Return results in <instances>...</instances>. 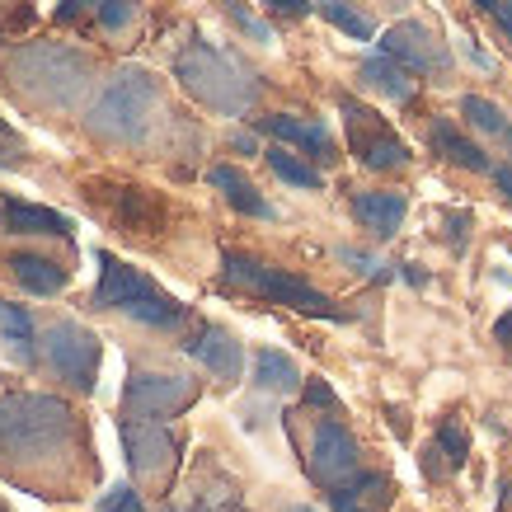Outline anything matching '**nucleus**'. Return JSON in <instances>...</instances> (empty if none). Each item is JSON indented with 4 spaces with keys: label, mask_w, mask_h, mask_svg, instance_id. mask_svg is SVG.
Listing matches in <instances>:
<instances>
[{
    "label": "nucleus",
    "mask_w": 512,
    "mask_h": 512,
    "mask_svg": "<svg viewBox=\"0 0 512 512\" xmlns=\"http://www.w3.org/2000/svg\"><path fill=\"white\" fill-rule=\"evenodd\" d=\"M174 80L198 99L202 109L221 113V118H245V113L254 109V99H259L254 71L235 62L231 52L202 43V38L179 47V57H174Z\"/></svg>",
    "instance_id": "obj_1"
},
{
    "label": "nucleus",
    "mask_w": 512,
    "mask_h": 512,
    "mask_svg": "<svg viewBox=\"0 0 512 512\" xmlns=\"http://www.w3.org/2000/svg\"><path fill=\"white\" fill-rule=\"evenodd\" d=\"M76 433L71 404L57 395H33V390H15L0 395V461H43L52 451H62Z\"/></svg>",
    "instance_id": "obj_2"
},
{
    "label": "nucleus",
    "mask_w": 512,
    "mask_h": 512,
    "mask_svg": "<svg viewBox=\"0 0 512 512\" xmlns=\"http://www.w3.org/2000/svg\"><path fill=\"white\" fill-rule=\"evenodd\" d=\"M94 306H99V311H118L146 329H174V325H184V315H188V306L179 296H170L156 278H146L141 268L123 264V259H113V254H99Z\"/></svg>",
    "instance_id": "obj_3"
},
{
    "label": "nucleus",
    "mask_w": 512,
    "mask_h": 512,
    "mask_svg": "<svg viewBox=\"0 0 512 512\" xmlns=\"http://www.w3.org/2000/svg\"><path fill=\"white\" fill-rule=\"evenodd\" d=\"M156 104H160L156 76L141 71V66H123L85 109V132L99 141H113V146H132V141H141Z\"/></svg>",
    "instance_id": "obj_4"
},
{
    "label": "nucleus",
    "mask_w": 512,
    "mask_h": 512,
    "mask_svg": "<svg viewBox=\"0 0 512 512\" xmlns=\"http://www.w3.org/2000/svg\"><path fill=\"white\" fill-rule=\"evenodd\" d=\"M221 282L235 287V292L264 296L273 306H287V311H296V315H311V320H329V325L348 320V311H343L329 292L311 287L306 278H296L287 268L259 264V259H249V254H221Z\"/></svg>",
    "instance_id": "obj_5"
},
{
    "label": "nucleus",
    "mask_w": 512,
    "mask_h": 512,
    "mask_svg": "<svg viewBox=\"0 0 512 512\" xmlns=\"http://www.w3.org/2000/svg\"><path fill=\"white\" fill-rule=\"evenodd\" d=\"M10 76L29 99L76 104V94L90 85V62L62 43H29L10 52Z\"/></svg>",
    "instance_id": "obj_6"
},
{
    "label": "nucleus",
    "mask_w": 512,
    "mask_h": 512,
    "mask_svg": "<svg viewBox=\"0 0 512 512\" xmlns=\"http://www.w3.org/2000/svg\"><path fill=\"white\" fill-rule=\"evenodd\" d=\"M43 357H47V367L62 376L71 390H80V395H90V390L99 386V357H104V348H99V334L85 329L80 320H57V325H47L43 329Z\"/></svg>",
    "instance_id": "obj_7"
},
{
    "label": "nucleus",
    "mask_w": 512,
    "mask_h": 512,
    "mask_svg": "<svg viewBox=\"0 0 512 512\" xmlns=\"http://www.w3.org/2000/svg\"><path fill=\"white\" fill-rule=\"evenodd\" d=\"M339 109H343V127H348V151L357 156V165L381 170V174L409 165V146L390 132V123L381 113L357 104V99H339Z\"/></svg>",
    "instance_id": "obj_8"
},
{
    "label": "nucleus",
    "mask_w": 512,
    "mask_h": 512,
    "mask_svg": "<svg viewBox=\"0 0 512 512\" xmlns=\"http://www.w3.org/2000/svg\"><path fill=\"white\" fill-rule=\"evenodd\" d=\"M202 381L193 376H174V372H132L123 386V414L127 419H174L184 414L188 404L198 400Z\"/></svg>",
    "instance_id": "obj_9"
},
{
    "label": "nucleus",
    "mask_w": 512,
    "mask_h": 512,
    "mask_svg": "<svg viewBox=\"0 0 512 512\" xmlns=\"http://www.w3.org/2000/svg\"><path fill=\"white\" fill-rule=\"evenodd\" d=\"M306 470H311V480L325 484V489H339V484H348L353 475H362V447H357V437L348 433L339 419H320L311 433Z\"/></svg>",
    "instance_id": "obj_10"
},
{
    "label": "nucleus",
    "mask_w": 512,
    "mask_h": 512,
    "mask_svg": "<svg viewBox=\"0 0 512 512\" xmlns=\"http://www.w3.org/2000/svg\"><path fill=\"white\" fill-rule=\"evenodd\" d=\"M118 437H123L127 466L141 484H165L174 470V451L179 442L170 437V428L156 419H123L118 423Z\"/></svg>",
    "instance_id": "obj_11"
},
{
    "label": "nucleus",
    "mask_w": 512,
    "mask_h": 512,
    "mask_svg": "<svg viewBox=\"0 0 512 512\" xmlns=\"http://www.w3.org/2000/svg\"><path fill=\"white\" fill-rule=\"evenodd\" d=\"M381 52L395 57L400 66H409V71H419V76H442V71H451L447 43H442L428 24H419V19L390 24V29L381 33Z\"/></svg>",
    "instance_id": "obj_12"
},
{
    "label": "nucleus",
    "mask_w": 512,
    "mask_h": 512,
    "mask_svg": "<svg viewBox=\"0 0 512 512\" xmlns=\"http://www.w3.org/2000/svg\"><path fill=\"white\" fill-rule=\"evenodd\" d=\"M184 353L202 362L217 381H240V372H245V348L226 325H202L198 334H188Z\"/></svg>",
    "instance_id": "obj_13"
},
{
    "label": "nucleus",
    "mask_w": 512,
    "mask_h": 512,
    "mask_svg": "<svg viewBox=\"0 0 512 512\" xmlns=\"http://www.w3.org/2000/svg\"><path fill=\"white\" fill-rule=\"evenodd\" d=\"M353 217L372 240H390L409 217V198L395 193V188H367V193L353 198Z\"/></svg>",
    "instance_id": "obj_14"
},
{
    "label": "nucleus",
    "mask_w": 512,
    "mask_h": 512,
    "mask_svg": "<svg viewBox=\"0 0 512 512\" xmlns=\"http://www.w3.org/2000/svg\"><path fill=\"white\" fill-rule=\"evenodd\" d=\"M259 132H268L273 141H282V146H296V151H306V156L315 160H339V151H334V137H329L325 123H301V118H292V113H268V118H259Z\"/></svg>",
    "instance_id": "obj_15"
},
{
    "label": "nucleus",
    "mask_w": 512,
    "mask_h": 512,
    "mask_svg": "<svg viewBox=\"0 0 512 512\" xmlns=\"http://www.w3.org/2000/svg\"><path fill=\"white\" fill-rule=\"evenodd\" d=\"M428 141H433V151L442 160H451V165H461V170L470 174H494V165H489V156H484L480 146L461 132V127L451 123V118H433V132H428Z\"/></svg>",
    "instance_id": "obj_16"
},
{
    "label": "nucleus",
    "mask_w": 512,
    "mask_h": 512,
    "mask_svg": "<svg viewBox=\"0 0 512 512\" xmlns=\"http://www.w3.org/2000/svg\"><path fill=\"white\" fill-rule=\"evenodd\" d=\"M390 503V480L376 470H362L348 484L329 489V508L334 512H381Z\"/></svg>",
    "instance_id": "obj_17"
},
{
    "label": "nucleus",
    "mask_w": 512,
    "mask_h": 512,
    "mask_svg": "<svg viewBox=\"0 0 512 512\" xmlns=\"http://www.w3.org/2000/svg\"><path fill=\"white\" fill-rule=\"evenodd\" d=\"M0 221L10 235H71V221L52 207H33V202H19V198H5L0 202Z\"/></svg>",
    "instance_id": "obj_18"
},
{
    "label": "nucleus",
    "mask_w": 512,
    "mask_h": 512,
    "mask_svg": "<svg viewBox=\"0 0 512 512\" xmlns=\"http://www.w3.org/2000/svg\"><path fill=\"white\" fill-rule=\"evenodd\" d=\"M212 179V188H221V198L231 202L240 217H254V221H273V207H268V198L259 193V188L245 179V170H235V165H217V170L207 174Z\"/></svg>",
    "instance_id": "obj_19"
},
{
    "label": "nucleus",
    "mask_w": 512,
    "mask_h": 512,
    "mask_svg": "<svg viewBox=\"0 0 512 512\" xmlns=\"http://www.w3.org/2000/svg\"><path fill=\"white\" fill-rule=\"evenodd\" d=\"M357 76H362L367 90L381 94V99H395V104L414 99V76H409V66H400L395 57H386V52L367 57V62L357 66Z\"/></svg>",
    "instance_id": "obj_20"
},
{
    "label": "nucleus",
    "mask_w": 512,
    "mask_h": 512,
    "mask_svg": "<svg viewBox=\"0 0 512 512\" xmlns=\"http://www.w3.org/2000/svg\"><path fill=\"white\" fill-rule=\"evenodd\" d=\"M10 273H15V282L33 296L66 292V268L52 264V259H43V254H10Z\"/></svg>",
    "instance_id": "obj_21"
},
{
    "label": "nucleus",
    "mask_w": 512,
    "mask_h": 512,
    "mask_svg": "<svg viewBox=\"0 0 512 512\" xmlns=\"http://www.w3.org/2000/svg\"><path fill=\"white\" fill-rule=\"evenodd\" d=\"M254 386L268 390V395H292V390H301L306 381H301V367H296L287 353L259 348V353H254Z\"/></svg>",
    "instance_id": "obj_22"
},
{
    "label": "nucleus",
    "mask_w": 512,
    "mask_h": 512,
    "mask_svg": "<svg viewBox=\"0 0 512 512\" xmlns=\"http://www.w3.org/2000/svg\"><path fill=\"white\" fill-rule=\"evenodd\" d=\"M0 339H5V348H10V357L15 362H24L29 367L33 357H38V334H33V320L24 306H15V301H0Z\"/></svg>",
    "instance_id": "obj_23"
},
{
    "label": "nucleus",
    "mask_w": 512,
    "mask_h": 512,
    "mask_svg": "<svg viewBox=\"0 0 512 512\" xmlns=\"http://www.w3.org/2000/svg\"><path fill=\"white\" fill-rule=\"evenodd\" d=\"M461 113H466V123L475 127V132L494 137L498 146L512 156V123H508V113L498 109L494 99H484V94H466V99H461Z\"/></svg>",
    "instance_id": "obj_24"
},
{
    "label": "nucleus",
    "mask_w": 512,
    "mask_h": 512,
    "mask_svg": "<svg viewBox=\"0 0 512 512\" xmlns=\"http://www.w3.org/2000/svg\"><path fill=\"white\" fill-rule=\"evenodd\" d=\"M264 160H268V170L278 174L282 184H296V188H320V184H325V174L315 170L311 160H301L296 151H287L282 141H278V146H268Z\"/></svg>",
    "instance_id": "obj_25"
},
{
    "label": "nucleus",
    "mask_w": 512,
    "mask_h": 512,
    "mask_svg": "<svg viewBox=\"0 0 512 512\" xmlns=\"http://www.w3.org/2000/svg\"><path fill=\"white\" fill-rule=\"evenodd\" d=\"M315 5V15H325L329 24H334V29L339 33H348V38H357V43H367V38H372V19L362 15V10H357L353 0H311Z\"/></svg>",
    "instance_id": "obj_26"
},
{
    "label": "nucleus",
    "mask_w": 512,
    "mask_h": 512,
    "mask_svg": "<svg viewBox=\"0 0 512 512\" xmlns=\"http://www.w3.org/2000/svg\"><path fill=\"white\" fill-rule=\"evenodd\" d=\"M437 451H442L447 470H461V466H466L470 437H466V428H461L456 419H442V423H437Z\"/></svg>",
    "instance_id": "obj_27"
},
{
    "label": "nucleus",
    "mask_w": 512,
    "mask_h": 512,
    "mask_svg": "<svg viewBox=\"0 0 512 512\" xmlns=\"http://www.w3.org/2000/svg\"><path fill=\"white\" fill-rule=\"evenodd\" d=\"M94 15H99V24L113 33V29H127V24L137 19V5H132V0H99Z\"/></svg>",
    "instance_id": "obj_28"
},
{
    "label": "nucleus",
    "mask_w": 512,
    "mask_h": 512,
    "mask_svg": "<svg viewBox=\"0 0 512 512\" xmlns=\"http://www.w3.org/2000/svg\"><path fill=\"white\" fill-rule=\"evenodd\" d=\"M99 512H146V503H141V494L132 484H113L109 494L99 498Z\"/></svg>",
    "instance_id": "obj_29"
},
{
    "label": "nucleus",
    "mask_w": 512,
    "mask_h": 512,
    "mask_svg": "<svg viewBox=\"0 0 512 512\" xmlns=\"http://www.w3.org/2000/svg\"><path fill=\"white\" fill-rule=\"evenodd\" d=\"M221 5H226V15H231L235 24H240V29H245L249 38H254V43H273V33H268V24H259V19L249 15V10L240 5V0H221Z\"/></svg>",
    "instance_id": "obj_30"
},
{
    "label": "nucleus",
    "mask_w": 512,
    "mask_h": 512,
    "mask_svg": "<svg viewBox=\"0 0 512 512\" xmlns=\"http://www.w3.org/2000/svg\"><path fill=\"white\" fill-rule=\"evenodd\" d=\"M301 400L311 404V409H329V414H339V395H334L329 381H320V376H311V381L301 386Z\"/></svg>",
    "instance_id": "obj_31"
},
{
    "label": "nucleus",
    "mask_w": 512,
    "mask_h": 512,
    "mask_svg": "<svg viewBox=\"0 0 512 512\" xmlns=\"http://www.w3.org/2000/svg\"><path fill=\"white\" fill-rule=\"evenodd\" d=\"M273 15H287V19H296V15H306V10H315L311 0H264Z\"/></svg>",
    "instance_id": "obj_32"
},
{
    "label": "nucleus",
    "mask_w": 512,
    "mask_h": 512,
    "mask_svg": "<svg viewBox=\"0 0 512 512\" xmlns=\"http://www.w3.org/2000/svg\"><path fill=\"white\" fill-rule=\"evenodd\" d=\"M494 339H498V343H503V348H508V353H512V311H503V315H498V320H494Z\"/></svg>",
    "instance_id": "obj_33"
},
{
    "label": "nucleus",
    "mask_w": 512,
    "mask_h": 512,
    "mask_svg": "<svg viewBox=\"0 0 512 512\" xmlns=\"http://www.w3.org/2000/svg\"><path fill=\"white\" fill-rule=\"evenodd\" d=\"M494 19H498V29H503V38L512 43V0H503V5H498Z\"/></svg>",
    "instance_id": "obj_34"
},
{
    "label": "nucleus",
    "mask_w": 512,
    "mask_h": 512,
    "mask_svg": "<svg viewBox=\"0 0 512 512\" xmlns=\"http://www.w3.org/2000/svg\"><path fill=\"white\" fill-rule=\"evenodd\" d=\"M494 184L503 188V198L512 202V170H494Z\"/></svg>",
    "instance_id": "obj_35"
},
{
    "label": "nucleus",
    "mask_w": 512,
    "mask_h": 512,
    "mask_svg": "<svg viewBox=\"0 0 512 512\" xmlns=\"http://www.w3.org/2000/svg\"><path fill=\"white\" fill-rule=\"evenodd\" d=\"M400 268H404V278L414 282V287H423V282H428V278H423V273H419V268H414V264H400Z\"/></svg>",
    "instance_id": "obj_36"
},
{
    "label": "nucleus",
    "mask_w": 512,
    "mask_h": 512,
    "mask_svg": "<svg viewBox=\"0 0 512 512\" xmlns=\"http://www.w3.org/2000/svg\"><path fill=\"white\" fill-rule=\"evenodd\" d=\"M498 5H503V0H475V10H484V15H494Z\"/></svg>",
    "instance_id": "obj_37"
},
{
    "label": "nucleus",
    "mask_w": 512,
    "mask_h": 512,
    "mask_svg": "<svg viewBox=\"0 0 512 512\" xmlns=\"http://www.w3.org/2000/svg\"><path fill=\"white\" fill-rule=\"evenodd\" d=\"M202 512H240V508H202Z\"/></svg>",
    "instance_id": "obj_38"
},
{
    "label": "nucleus",
    "mask_w": 512,
    "mask_h": 512,
    "mask_svg": "<svg viewBox=\"0 0 512 512\" xmlns=\"http://www.w3.org/2000/svg\"><path fill=\"white\" fill-rule=\"evenodd\" d=\"M292 512H315V508H292Z\"/></svg>",
    "instance_id": "obj_39"
},
{
    "label": "nucleus",
    "mask_w": 512,
    "mask_h": 512,
    "mask_svg": "<svg viewBox=\"0 0 512 512\" xmlns=\"http://www.w3.org/2000/svg\"><path fill=\"white\" fill-rule=\"evenodd\" d=\"M0 512H5V508H0Z\"/></svg>",
    "instance_id": "obj_40"
}]
</instances>
